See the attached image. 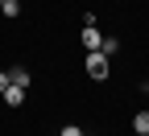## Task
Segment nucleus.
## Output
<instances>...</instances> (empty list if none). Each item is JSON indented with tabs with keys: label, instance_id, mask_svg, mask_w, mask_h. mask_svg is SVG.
I'll list each match as a JSON object with an SVG mask.
<instances>
[{
	"label": "nucleus",
	"instance_id": "nucleus-6",
	"mask_svg": "<svg viewBox=\"0 0 149 136\" xmlns=\"http://www.w3.org/2000/svg\"><path fill=\"white\" fill-rule=\"evenodd\" d=\"M116 50H120V41H116V37H104V41H100V54H104V58H112Z\"/></svg>",
	"mask_w": 149,
	"mask_h": 136
},
{
	"label": "nucleus",
	"instance_id": "nucleus-2",
	"mask_svg": "<svg viewBox=\"0 0 149 136\" xmlns=\"http://www.w3.org/2000/svg\"><path fill=\"white\" fill-rule=\"evenodd\" d=\"M100 41H104V33H100L95 25H87V29H83V46H87V54H95V50H100Z\"/></svg>",
	"mask_w": 149,
	"mask_h": 136
},
{
	"label": "nucleus",
	"instance_id": "nucleus-7",
	"mask_svg": "<svg viewBox=\"0 0 149 136\" xmlns=\"http://www.w3.org/2000/svg\"><path fill=\"white\" fill-rule=\"evenodd\" d=\"M0 8H4V17H17V12H21V4H17V0H0Z\"/></svg>",
	"mask_w": 149,
	"mask_h": 136
},
{
	"label": "nucleus",
	"instance_id": "nucleus-5",
	"mask_svg": "<svg viewBox=\"0 0 149 136\" xmlns=\"http://www.w3.org/2000/svg\"><path fill=\"white\" fill-rule=\"evenodd\" d=\"M21 99H25V91H21V87H8V91H4V103H8V107H17Z\"/></svg>",
	"mask_w": 149,
	"mask_h": 136
},
{
	"label": "nucleus",
	"instance_id": "nucleus-9",
	"mask_svg": "<svg viewBox=\"0 0 149 136\" xmlns=\"http://www.w3.org/2000/svg\"><path fill=\"white\" fill-rule=\"evenodd\" d=\"M4 91H8V74L0 70V95H4Z\"/></svg>",
	"mask_w": 149,
	"mask_h": 136
},
{
	"label": "nucleus",
	"instance_id": "nucleus-10",
	"mask_svg": "<svg viewBox=\"0 0 149 136\" xmlns=\"http://www.w3.org/2000/svg\"><path fill=\"white\" fill-rule=\"evenodd\" d=\"M17 4H21V0H17Z\"/></svg>",
	"mask_w": 149,
	"mask_h": 136
},
{
	"label": "nucleus",
	"instance_id": "nucleus-1",
	"mask_svg": "<svg viewBox=\"0 0 149 136\" xmlns=\"http://www.w3.org/2000/svg\"><path fill=\"white\" fill-rule=\"evenodd\" d=\"M87 74H91V79H108V58L95 50V54H87V66H83Z\"/></svg>",
	"mask_w": 149,
	"mask_h": 136
},
{
	"label": "nucleus",
	"instance_id": "nucleus-3",
	"mask_svg": "<svg viewBox=\"0 0 149 136\" xmlns=\"http://www.w3.org/2000/svg\"><path fill=\"white\" fill-rule=\"evenodd\" d=\"M4 74H8V87H21V91L29 87V70H25V66H13V70H4Z\"/></svg>",
	"mask_w": 149,
	"mask_h": 136
},
{
	"label": "nucleus",
	"instance_id": "nucleus-11",
	"mask_svg": "<svg viewBox=\"0 0 149 136\" xmlns=\"http://www.w3.org/2000/svg\"><path fill=\"white\" fill-rule=\"evenodd\" d=\"M145 91H149V87H145Z\"/></svg>",
	"mask_w": 149,
	"mask_h": 136
},
{
	"label": "nucleus",
	"instance_id": "nucleus-4",
	"mask_svg": "<svg viewBox=\"0 0 149 136\" xmlns=\"http://www.w3.org/2000/svg\"><path fill=\"white\" fill-rule=\"evenodd\" d=\"M133 128H137V136H149V111H137L133 115Z\"/></svg>",
	"mask_w": 149,
	"mask_h": 136
},
{
	"label": "nucleus",
	"instance_id": "nucleus-8",
	"mask_svg": "<svg viewBox=\"0 0 149 136\" xmlns=\"http://www.w3.org/2000/svg\"><path fill=\"white\" fill-rule=\"evenodd\" d=\"M58 136H83V128H79V124H66V128H62Z\"/></svg>",
	"mask_w": 149,
	"mask_h": 136
}]
</instances>
